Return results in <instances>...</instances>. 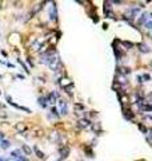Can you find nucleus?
Segmentation results:
<instances>
[{"label": "nucleus", "instance_id": "f257e3e1", "mask_svg": "<svg viewBox=\"0 0 152 161\" xmlns=\"http://www.w3.org/2000/svg\"><path fill=\"white\" fill-rule=\"evenodd\" d=\"M58 108H59V113L62 116H67L68 114V106L64 99H58Z\"/></svg>", "mask_w": 152, "mask_h": 161}, {"label": "nucleus", "instance_id": "f03ea898", "mask_svg": "<svg viewBox=\"0 0 152 161\" xmlns=\"http://www.w3.org/2000/svg\"><path fill=\"white\" fill-rule=\"evenodd\" d=\"M58 62H59V59L56 58V56H48V60H47V65H48V67L51 69V70L55 71L56 69H58Z\"/></svg>", "mask_w": 152, "mask_h": 161}, {"label": "nucleus", "instance_id": "7ed1b4c3", "mask_svg": "<svg viewBox=\"0 0 152 161\" xmlns=\"http://www.w3.org/2000/svg\"><path fill=\"white\" fill-rule=\"evenodd\" d=\"M91 125H92V124L87 118H80L79 121H77V128H80V129H87V128H90Z\"/></svg>", "mask_w": 152, "mask_h": 161}, {"label": "nucleus", "instance_id": "20e7f679", "mask_svg": "<svg viewBox=\"0 0 152 161\" xmlns=\"http://www.w3.org/2000/svg\"><path fill=\"white\" fill-rule=\"evenodd\" d=\"M47 101L51 103V105H55L56 102H58V94H56L55 91H52V93H49L48 95H47Z\"/></svg>", "mask_w": 152, "mask_h": 161}, {"label": "nucleus", "instance_id": "39448f33", "mask_svg": "<svg viewBox=\"0 0 152 161\" xmlns=\"http://www.w3.org/2000/svg\"><path fill=\"white\" fill-rule=\"evenodd\" d=\"M49 19H51L52 22H56V19H58V14H56V4L52 3V7H51V16H49Z\"/></svg>", "mask_w": 152, "mask_h": 161}, {"label": "nucleus", "instance_id": "423d86ee", "mask_svg": "<svg viewBox=\"0 0 152 161\" xmlns=\"http://www.w3.org/2000/svg\"><path fill=\"white\" fill-rule=\"evenodd\" d=\"M11 157L15 158V160H23V158H24V156H21V151L16 149V151H14L12 153H11Z\"/></svg>", "mask_w": 152, "mask_h": 161}, {"label": "nucleus", "instance_id": "0eeeda50", "mask_svg": "<svg viewBox=\"0 0 152 161\" xmlns=\"http://www.w3.org/2000/svg\"><path fill=\"white\" fill-rule=\"evenodd\" d=\"M59 153L62 154V158H66L69 154V148L68 146H62L59 148Z\"/></svg>", "mask_w": 152, "mask_h": 161}, {"label": "nucleus", "instance_id": "6e6552de", "mask_svg": "<svg viewBox=\"0 0 152 161\" xmlns=\"http://www.w3.org/2000/svg\"><path fill=\"white\" fill-rule=\"evenodd\" d=\"M16 130L19 132V133H23V132H25L27 130V125H25L24 122H19V124H16Z\"/></svg>", "mask_w": 152, "mask_h": 161}, {"label": "nucleus", "instance_id": "1a4fd4ad", "mask_svg": "<svg viewBox=\"0 0 152 161\" xmlns=\"http://www.w3.org/2000/svg\"><path fill=\"white\" fill-rule=\"evenodd\" d=\"M123 116H124L125 119H131L132 117H134V114H131V110H129V109L124 108L123 109Z\"/></svg>", "mask_w": 152, "mask_h": 161}, {"label": "nucleus", "instance_id": "9d476101", "mask_svg": "<svg viewBox=\"0 0 152 161\" xmlns=\"http://www.w3.org/2000/svg\"><path fill=\"white\" fill-rule=\"evenodd\" d=\"M34 151H35V153H36V156H38L39 158H40V160H44V157H45V154L43 153L42 151H40V149H39L38 146H35L34 148Z\"/></svg>", "mask_w": 152, "mask_h": 161}, {"label": "nucleus", "instance_id": "9b49d317", "mask_svg": "<svg viewBox=\"0 0 152 161\" xmlns=\"http://www.w3.org/2000/svg\"><path fill=\"white\" fill-rule=\"evenodd\" d=\"M0 145H1V149H8L11 146V142L8 140H3L0 141Z\"/></svg>", "mask_w": 152, "mask_h": 161}, {"label": "nucleus", "instance_id": "f8f14e48", "mask_svg": "<svg viewBox=\"0 0 152 161\" xmlns=\"http://www.w3.org/2000/svg\"><path fill=\"white\" fill-rule=\"evenodd\" d=\"M21 151L24 152L25 154H27V156H31L32 154V149L29 146H28V145H23V148H21Z\"/></svg>", "mask_w": 152, "mask_h": 161}, {"label": "nucleus", "instance_id": "ddd939ff", "mask_svg": "<svg viewBox=\"0 0 152 161\" xmlns=\"http://www.w3.org/2000/svg\"><path fill=\"white\" fill-rule=\"evenodd\" d=\"M45 101H47V98H44V97H40V98L38 99V102L40 103V106H42V108H45V106H47Z\"/></svg>", "mask_w": 152, "mask_h": 161}, {"label": "nucleus", "instance_id": "4468645a", "mask_svg": "<svg viewBox=\"0 0 152 161\" xmlns=\"http://www.w3.org/2000/svg\"><path fill=\"white\" fill-rule=\"evenodd\" d=\"M139 47H140V51H144V53H148V51H149L145 44H139Z\"/></svg>", "mask_w": 152, "mask_h": 161}, {"label": "nucleus", "instance_id": "2eb2a0df", "mask_svg": "<svg viewBox=\"0 0 152 161\" xmlns=\"http://www.w3.org/2000/svg\"><path fill=\"white\" fill-rule=\"evenodd\" d=\"M123 46H125V47H127V49H132V47H134V44H132V43H129V42H123Z\"/></svg>", "mask_w": 152, "mask_h": 161}, {"label": "nucleus", "instance_id": "dca6fc26", "mask_svg": "<svg viewBox=\"0 0 152 161\" xmlns=\"http://www.w3.org/2000/svg\"><path fill=\"white\" fill-rule=\"evenodd\" d=\"M129 12H131L132 18H134V16H135V15H136V14H138V12H139V10H138V8H132V10H129Z\"/></svg>", "mask_w": 152, "mask_h": 161}, {"label": "nucleus", "instance_id": "f3484780", "mask_svg": "<svg viewBox=\"0 0 152 161\" xmlns=\"http://www.w3.org/2000/svg\"><path fill=\"white\" fill-rule=\"evenodd\" d=\"M52 113H53V116L55 117H59V113H58V109L56 108H52Z\"/></svg>", "mask_w": 152, "mask_h": 161}, {"label": "nucleus", "instance_id": "a211bd4d", "mask_svg": "<svg viewBox=\"0 0 152 161\" xmlns=\"http://www.w3.org/2000/svg\"><path fill=\"white\" fill-rule=\"evenodd\" d=\"M75 109H76V110H79V109H80V110H83L84 106H83V105H79V103H76V105H75Z\"/></svg>", "mask_w": 152, "mask_h": 161}, {"label": "nucleus", "instance_id": "6ab92c4d", "mask_svg": "<svg viewBox=\"0 0 152 161\" xmlns=\"http://www.w3.org/2000/svg\"><path fill=\"white\" fill-rule=\"evenodd\" d=\"M145 27H147V28H152V22H148V23H145Z\"/></svg>", "mask_w": 152, "mask_h": 161}, {"label": "nucleus", "instance_id": "aec40b11", "mask_svg": "<svg viewBox=\"0 0 152 161\" xmlns=\"http://www.w3.org/2000/svg\"><path fill=\"white\" fill-rule=\"evenodd\" d=\"M139 128H140V130H142V132H144V133H145V132H147V129H145L144 126H142V125H139Z\"/></svg>", "mask_w": 152, "mask_h": 161}, {"label": "nucleus", "instance_id": "412c9836", "mask_svg": "<svg viewBox=\"0 0 152 161\" xmlns=\"http://www.w3.org/2000/svg\"><path fill=\"white\" fill-rule=\"evenodd\" d=\"M93 129H95V130H99V129H100V126H99V125H95V126H93Z\"/></svg>", "mask_w": 152, "mask_h": 161}, {"label": "nucleus", "instance_id": "4be33fe9", "mask_svg": "<svg viewBox=\"0 0 152 161\" xmlns=\"http://www.w3.org/2000/svg\"><path fill=\"white\" fill-rule=\"evenodd\" d=\"M0 161H5V160H3V158H1V157H0Z\"/></svg>", "mask_w": 152, "mask_h": 161}]
</instances>
